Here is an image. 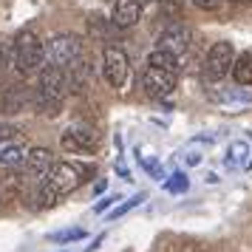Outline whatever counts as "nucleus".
I'll return each instance as SVG.
<instances>
[{
  "label": "nucleus",
  "instance_id": "nucleus-1",
  "mask_svg": "<svg viewBox=\"0 0 252 252\" xmlns=\"http://www.w3.org/2000/svg\"><path fill=\"white\" fill-rule=\"evenodd\" d=\"M68 88L71 85H68V77H65V68H60V65H43L40 68V80H37V94H34L37 111L46 116H57L63 111Z\"/></svg>",
  "mask_w": 252,
  "mask_h": 252
},
{
  "label": "nucleus",
  "instance_id": "nucleus-20",
  "mask_svg": "<svg viewBox=\"0 0 252 252\" xmlns=\"http://www.w3.org/2000/svg\"><path fill=\"white\" fill-rule=\"evenodd\" d=\"M167 190H173V193L187 190V176L184 173H173V182H167Z\"/></svg>",
  "mask_w": 252,
  "mask_h": 252
},
{
  "label": "nucleus",
  "instance_id": "nucleus-17",
  "mask_svg": "<svg viewBox=\"0 0 252 252\" xmlns=\"http://www.w3.org/2000/svg\"><path fill=\"white\" fill-rule=\"evenodd\" d=\"M85 238V229L74 227V229H60V232H51L48 241H54V244H71V241H80Z\"/></svg>",
  "mask_w": 252,
  "mask_h": 252
},
{
  "label": "nucleus",
  "instance_id": "nucleus-22",
  "mask_svg": "<svg viewBox=\"0 0 252 252\" xmlns=\"http://www.w3.org/2000/svg\"><path fill=\"white\" fill-rule=\"evenodd\" d=\"M114 201H116V198H114V195H111V198H102V201H99V204H96V207H94V210H96V213H105V210H108V207H111V204H114Z\"/></svg>",
  "mask_w": 252,
  "mask_h": 252
},
{
  "label": "nucleus",
  "instance_id": "nucleus-5",
  "mask_svg": "<svg viewBox=\"0 0 252 252\" xmlns=\"http://www.w3.org/2000/svg\"><path fill=\"white\" fill-rule=\"evenodd\" d=\"M232 63H235V48L232 43L221 40V43H213L210 51H207V60H204V74L207 80H224L229 71H232Z\"/></svg>",
  "mask_w": 252,
  "mask_h": 252
},
{
  "label": "nucleus",
  "instance_id": "nucleus-10",
  "mask_svg": "<svg viewBox=\"0 0 252 252\" xmlns=\"http://www.w3.org/2000/svg\"><path fill=\"white\" fill-rule=\"evenodd\" d=\"M23 167H26V176H29L32 182L40 184L48 173H51V167H54V156H51L48 148H32L29 153H26Z\"/></svg>",
  "mask_w": 252,
  "mask_h": 252
},
{
  "label": "nucleus",
  "instance_id": "nucleus-24",
  "mask_svg": "<svg viewBox=\"0 0 252 252\" xmlns=\"http://www.w3.org/2000/svg\"><path fill=\"white\" fill-rule=\"evenodd\" d=\"M145 3H159V0H145Z\"/></svg>",
  "mask_w": 252,
  "mask_h": 252
},
{
  "label": "nucleus",
  "instance_id": "nucleus-13",
  "mask_svg": "<svg viewBox=\"0 0 252 252\" xmlns=\"http://www.w3.org/2000/svg\"><path fill=\"white\" fill-rule=\"evenodd\" d=\"M216 99L221 105H227L229 111H238V108L252 105V91L250 88H224V91L216 94Z\"/></svg>",
  "mask_w": 252,
  "mask_h": 252
},
{
  "label": "nucleus",
  "instance_id": "nucleus-3",
  "mask_svg": "<svg viewBox=\"0 0 252 252\" xmlns=\"http://www.w3.org/2000/svg\"><path fill=\"white\" fill-rule=\"evenodd\" d=\"M91 176H94L91 164H80V161H57V164L51 167V173L46 176V182H48V187L63 198V195L74 193L77 187H82Z\"/></svg>",
  "mask_w": 252,
  "mask_h": 252
},
{
  "label": "nucleus",
  "instance_id": "nucleus-23",
  "mask_svg": "<svg viewBox=\"0 0 252 252\" xmlns=\"http://www.w3.org/2000/svg\"><path fill=\"white\" fill-rule=\"evenodd\" d=\"M232 3H250V0H232Z\"/></svg>",
  "mask_w": 252,
  "mask_h": 252
},
{
  "label": "nucleus",
  "instance_id": "nucleus-12",
  "mask_svg": "<svg viewBox=\"0 0 252 252\" xmlns=\"http://www.w3.org/2000/svg\"><path fill=\"white\" fill-rule=\"evenodd\" d=\"M26 153L29 150L20 142H12L9 136H0V167H14V164H23Z\"/></svg>",
  "mask_w": 252,
  "mask_h": 252
},
{
  "label": "nucleus",
  "instance_id": "nucleus-15",
  "mask_svg": "<svg viewBox=\"0 0 252 252\" xmlns=\"http://www.w3.org/2000/svg\"><path fill=\"white\" fill-rule=\"evenodd\" d=\"M148 65H156V68H164V71H179V57L170 54V51H164V48H156V51H150L148 57Z\"/></svg>",
  "mask_w": 252,
  "mask_h": 252
},
{
  "label": "nucleus",
  "instance_id": "nucleus-4",
  "mask_svg": "<svg viewBox=\"0 0 252 252\" xmlns=\"http://www.w3.org/2000/svg\"><path fill=\"white\" fill-rule=\"evenodd\" d=\"M46 57L51 65H60V68H71L74 63H80L82 57V46L74 34H54L46 43Z\"/></svg>",
  "mask_w": 252,
  "mask_h": 252
},
{
  "label": "nucleus",
  "instance_id": "nucleus-16",
  "mask_svg": "<svg viewBox=\"0 0 252 252\" xmlns=\"http://www.w3.org/2000/svg\"><path fill=\"white\" fill-rule=\"evenodd\" d=\"M29 102V96L23 91H9L6 94V99H3V108H6V114H17V111H23V105Z\"/></svg>",
  "mask_w": 252,
  "mask_h": 252
},
{
  "label": "nucleus",
  "instance_id": "nucleus-11",
  "mask_svg": "<svg viewBox=\"0 0 252 252\" xmlns=\"http://www.w3.org/2000/svg\"><path fill=\"white\" fill-rule=\"evenodd\" d=\"M142 20V0H114L111 23L116 29H130Z\"/></svg>",
  "mask_w": 252,
  "mask_h": 252
},
{
  "label": "nucleus",
  "instance_id": "nucleus-9",
  "mask_svg": "<svg viewBox=\"0 0 252 252\" xmlns=\"http://www.w3.org/2000/svg\"><path fill=\"white\" fill-rule=\"evenodd\" d=\"M96 133H94V127H85V125H71L63 136H60V145L63 150H68V153H94L96 150Z\"/></svg>",
  "mask_w": 252,
  "mask_h": 252
},
{
  "label": "nucleus",
  "instance_id": "nucleus-19",
  "mask_svg": "<svg viewBox=\"0 0 252 252\" xmlns=\"http://www.w3.org/2000/svg\"><path fill=\"white\" fill-rule=\"evenodd\" d=\"M142 201H145V193H136V195H130V198H127L125 204H119V207L114 210V213H111V218H122L125 213H130L133 207H139V204H142Z\"/></svg>",
  "mask_w": 252,
  "mask_h": 252
},
{
  "label": "nucleus",
  "instance_id": "nucleus-18",
  "mask_svg": "<svg viewBox=\"0 0 252 252\" xmlns=\"http://www.w3.org/2000/svg\"><path fill=\"white\" fill-rule=\"evenodd\" d=\"M244 156H250V148L244 145V142H235V145H229L227 150V167H238Z\"/></svg>",
  "mask_w": 252,
  "mask_h": 252
},
{
  "label": "nucleus",
  "instance_id": "nucleus-2",
  "mask_svg": "<svg viewBox=\"0 0 252 252\" xmlns=\"http://www.w3.org/2000/svg\"><path fill=\"white\" fill-rule=\"evenodd\" d=\"M46 65V46L34 32H20L14 37V68L20 74H40V68Z\"/></svg>",
  "mask_w": 252,
  "mask_h": 252
},
{
  "label": "nucleus",
  "instance_id": "nucleus-6",
  "mask_svg": "<svg viewBox=\"0 0 252 252\" xmlns=\"http://www.w3.org/2000/svg\"><path fill=\"white\" fill-rule=\"evenodd\" d=\"M127 71H130V63H127V54L122 48L108 46L102 51V77L111 88H122L127 80Z\"/></svg>",
  "mask_w": 252,
  "mask_h": 252
},
{
  "label": "nucleus",
  "instance_id": "nucleus-8",
  "mask_svg": "<svg viewBox=\"0 0 252 252\" xmlns=\"http://www.w3.org/2000/svg\"><path fill=\"white\" fill-rule=\"evenodd\" d=\"M190 46H193V32L182 23L167 26V29L156 37V48H164V51H170L176 57H182L184 51H190Z\"/></svg>",
  "mask_w": 252,
  "mask_h": 252
},
{
  "label": "nucleus",
  "instance_id": "nucleus-21",
  "mask_svg": "<svg viewBox=\"0 0 252 252\" xmlns=\"http://www.w3.org/2000/svg\"><path fill=\"white\" fill-rule=\"evenodd\" d=\"M195 9H201V12H216L218 6H221V0H190Z\"/></svg>",
  "mask_w": 252,
  "mask_h": 252
},
{
  "label": "nucleus",
  "instance_id": "nucleus-7",
  "mask_svg": "<svg viewBox=\"0 0 252 252\" xmlns=\"http://www.w3.org/2000/svg\"><path fill=\"white\" fill-rule=\"evenodd\" d=\"M142 88L150 99H161V96H170L173 88H176V74L164 68H156V65H148L142 71Z\"/></svg>",
  "mask_w": 252,
  "mask_h": 252
},
{
  "label": "nucleus",
  "instance_id": "nucleus-14",
  "mask_svg": "<svg viewBox=\"0 0 252 252\" xmlns=\"http://www.w3.org/2000/svg\"><path fill=\"white\" fill-rule=\"evenodd\" d=\"M232 77L238 85H252V51H244L232 63Z\"/></svg>",
  "mask_w": 252,
  "mask_h": 252
}]
</instances>
